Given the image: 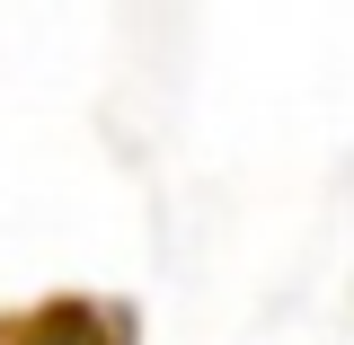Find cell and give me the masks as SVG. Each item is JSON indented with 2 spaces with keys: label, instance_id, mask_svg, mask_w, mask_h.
I'll use <instances>...</instances> for the list:
<instances>
[{
  "label": "cell",
  "instance_id": "obj_1",
  "mask_svg": "<svg viewBox=\"0 0 354 345\" xmlns=\"http://www.w3.org/2000/svg\"><path fill=\"white\" fill-rule=\"evenodd\" d=\"M36 345H124V328H106V337H97V319H88V310H44V319H36Z\"/></svg>",
  "mask_w": 354,
  "mask_h": 345
}]
</instances>
